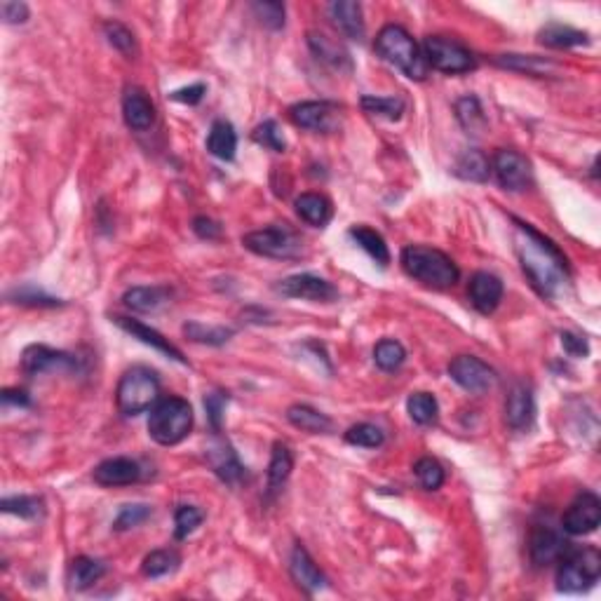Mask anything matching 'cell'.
<instances>
[{"label":"cell","mask_w":601,"mask_h":601,"mask_svg":"<svg viewBox=\"0 0 601 601\" xmlns=\"http://www.w3.org/2000/svg\"><path fill=\"white\" fill-rule=\"evenodd\" d=\"M517 226L526 237V242H522V247H519L524 273L529 275L533 287L542 296H552L555 289L559 287V282H562V275L566 273V259L555 247V242L542 237L538 230L531 228L529 223L517 221Z\"/></svg>","instance_id":"1"},{"label":"cell","mask_w":601,"mask_h":601,"mask_svg":"<svg viewBox=\"0 0 601 601\" xmlns=\"http://www.w3.org/2000/svg\"><path fill=\"white\" fill-rule=\"evenodd\" d=\"M402 268L409 277L432 289L453 287L461 277V270L451 261V256L425 244H409L402 249Z\"/></svg>","instance_id":"2"},{"label":"cell","mask_w":601,"mask_h":601,"mask_svg":"<svg viewBox=\"0 0 601 601\" xmlns=\"http://www.w3.org/2000/svg\"><path fill=\"white\" fill-rule=\"evenodd\" d=\"M373 50H376V54H379L381 60H386L388 64L397 66L406 78L412 80L428 78L430 66L425 61L423 50H421L419 43H416V40H413L402 27L388 24V27L381 28L379 36H376V43H373Z\"/></svg>","instance_id":"3"},{"label":"cell","mask_w":601,"mask_h":601,"mask_svg":"<svg viewBox=\"0 0 601 601\" xmlns=\"http://www.w3.org/2000/svg\"><path fill=\"white\" fill-rule=\"evenodd\" d=\"M193 428V409L186 399H160L148 419V435L153 442L163 446H174L190 435Z\"/></svg>","instance_id":"4"},{"label":"cell","mask_w":601,"mask_h":601,"mask_svg":"<svg viewBox=\"0 0 601 601\" xmlns=\"http://www.w3.org/2000/svg\"><path fill=\"white\" fill-rule=\"evenodd\" d=\"M160 397V381L148 366H132L123 373L116 390V405L123 416H139L157 405Z\"/></svg>","instance_id":"5"},{"label":"cell","mask_w":601,"mask_h":601,"mask_svg":"<svg viewBox=\"0 0 601 601\" xmlns=\"http://www.w3.org/2000/svg\"><path fill=\"white\" fill-rule=\"evenodd\" d=\"M601 575V555L597 548L569 549L559 559L557 588L562 592H582L592 588Z\"/></svg>","instance_id":"6"},{"label":"cell","mask_w":601,"mask_h":601,"mask_svg":"<svg viewBox=\"0 0 601 601\" xmlns=\"http://www.w3.org/2000/svg\"><path fill=\"white\" fill-rule=\"evenodd\" d=\"M242 244L266 259H296L303 252V242L294 230L287 226H270V228L254 230L242 237Z\"/></svg>","instance_id":"7"},{"label":"cell","mask_w":601,"mask_h":601,"mask_svg":"<svg viewBox=\"0 0 601 601\" xmlns=\"http://www.w3.org/2000/svg\"><path fill=\"white\" fill-rule=\"evenodd\" d=\"M423 57L428 61V66L432 68H437L442 73H451V76H456V73H468L475 68V57L468 47H463L456 40L442 38V36H430V38H425L423 43Z\"/></svg>","instance_id":"8"},{"label":"cell","mask_w":601,"mask_h":601,"mask_svg":"<svg viewBox=\"0 0 601 601\" xmlns=\"http://www.w3.org/2000/svg\"><path fill=\"white\" fill-rule=\"evenodd\" d=\"M449 376L472 395H482L496 386V372L475 355H458L449 365Z\"/></svg>","instance_id":"9"},{"label":"cell","mask_w":601,"mask_h":601,"mask_svg":"<svg viewBox=\"0 0 601 601\" xmlns=\"http://www.w3.org/2000/svg\"><path fill=\"white\" fill-rule=\"evenodd\" d=\"M491 172L496 174L498 183L505 190H512V193L526 190L531 186V181H533L531 163L522 153H517V150H498L493 163H491Z\"/></svg>","instance_id":"10"},{"label":"cell","mask_w":601,"mask_h":601,"mask_svg":"<svg viewBox=\"0 0 601 601\" xmlns=\"http://www.w3.org/2000/svg\"><path fill=\"white\" fill-rule=\"evenodd\" d=\"M275 292L282 296H287V299L315 300V303H329V300H336V296H339V292H336V287H333L332 282L310 273L284 277V280L275 287Z\"/></svg>","instance_id":"11"},{"label":"cell","mask_w":601,"mask_h":601,"mask_svg":"<svg viewBox=\"0 0 601 601\" xmlns=\"http://www.w3.org/2000/svg\"><path fill=\"white\" fill-rule=\"evenodd\" d=\"M601 522V503L599 498L589 491H582L581 496L575 498L569 505V510L564 515L562 526L571 536H588L597 531Z\"/></svg>","instance_id":"12"},{"label":"cell","mask_w":601,"mask_h":601,"mask_svg":"<svg viewBox=\"0 0 601 601\" xmlns=\"http://www.w3.org/2000/svg\"><path fill=\"white\" fill-rule=\"evenodd\" d=\"M21 369L28 376H40V373L52 372H73L78 369V360L64 350H54L47 346H28L21 355Z\"/></svg>","instance_id":"13"},{"label":"cell","mask_w":601,"mask_h":601,"mask_svg":"<svg viewBox=\"0 0 601 601\" xmlns=\"http://www.w3.org/2000/svg\"><path fill=\"white\" fill-rule=\"evenodd\" d=\"M289 118L303 130L333 132L339 127V108L327 101H300L289 108Z\"/></svg>","instance_id":"14"},{"label":"cell","mask_w":601,"mask_h":601,"mask_svg":"<svg viewBox=\"0 0 601 601\" xmlns=\"http://www.w3.org/2000/svg\"><path fill=\"white\" fill-rule=\"evenodd\" d=\"M123 116L134 132H148L156 123V106L141 87H127L123 97Z\"/></svg>","instance_id":"15"},{"label":"cell","mask_w":601,"mask_h":601,"mask_svg":"<svg viewBox=\"0 0 601 601\" xmlns=\"http://www.w3.org/2000/svg\"><path fill=\"white\" fill-rule=\"evenodd\" d=\"M529 552L531 562L536 566H548L552 562H559L569 552V542L564 541L555 529H549V526H536L533 533H531Z\"/></svg>","instance_id":"16"},{"label":"cell","mask_w":601,"mask_h":601,"mask_svg":"<svg viewBox=\"0 0 601 601\" xmlns=\"http://www.w3.org/2000/svg\"><path fill=\"white\" fill-rule=\"evenodd\" d=\"M139 479H141V468L132 458H108L94 468V482L99 486H108V489L130 486V484H137Z\"/></svg>","instance_id":"17"},{"label":"cell","mask_w":601,"mask_h":601,"mask_svg":"<svg viewBox=\"0 0 601 601\" xmlns=\"http://www.w3.org/2000/svg\"><path fill=\"white\" fill-rule=\"evenodd\" d=\"M468 294H470L472 306L477 308L482 315H491L501 306L503 300V282L501 277L491 273H475L470 280V287H468Z\"/></svg>","instance_id":"18"},{"label":"cell","mask_w":601,"mask_h":601,"mask_svg":"<svg viewBox=\"0 0 601 601\" xmlns=\"http://www.w3.org/2000/svg\"><path fill=\"white\" fill-rule=\"evenodd\" d=\"M113 322L118 325L123 332H127L132 336V339L141 341V343H146V346L156 348L157 353L167 355V357H172V360L181 362V365H186V357H183V353L179 350L174 343H170V339H164L163 333L156 332V329L146 327L144 322L139 320H132V317H113Z\"/></svg>","instance_id":"19"},{"label":"cell","mask_w":601,"mask_h":601,"mask_svg":"<svg viewBox=\"0 0 601 601\" xmlns=\"http://www.w3.org/2000/svg\"><path fill=\"white\" fill-rule=\"evenodd\" d=\"M533 416H536L533 392L524 383H517L508 395V402H505V421L512 430H526L533 423Z\"/></svg>","instance_id":"20"},{"label":"cell","mask_w":601,"mask_h":601,"mask_svg":"<svg viewBox=\"0 0 601 601\" xmlns=\"http://www.w3.org/2000/svg\"><path fill=\"white\" fill-rule=\"evenodd\" d=\"M308 45H310L313 54L322 61V64L332 66V68H336L339 73L353 71V60H350V52H348L346 47L341 45L339 40L329 38V36H325V33L310 31L308 33Z\"/></svg>","instance_id":"21"},{"label":"cell","mask_w":601,"mask_h":601,"mask_svg":"<svg viewBox=\"0 0 601 601\" xmlns=\"http://www.w3.org/2000/svg\"><path fill=\"white\" fill-rule=\"evenodd\" d=\"M207 461H210L212 470L219 475V479H223L226 484H237L244 475V468L237 461L236 451L228 442L223 439H214L210 446H207Z\"/></svg>","instance_id":"22"},{"label":"cell","mask_w":601,"mask_h":601,"mask_svg":"<svg viewBox=\"0 0 601 601\" xmlns=\"http://www.w3.org/2000/svg\"><path fill=\"white\" fill-rule=\"evenodd\" d=\"M333 27L339 28L346 38L362 40L365 38V20H362V5L353 0H339L329 5Z\"/></svg>","instance_id":"23"},{"label":"cell","mask_w":601,"mask_h":601,"mask_svg":"<svg viewBox=\"0 0 601 601\" xmlns=\"http://www.w3.org/2000/svg\"><path fill=\"white\" fill-rule=\"evenodd\" d=\"M292 575H294V581L299 582V588H303L306 592L315 595V592H320L325 585H327V578L317 569V564L310 559L306 549L296 545L294 552H292Z\"/></svg>","instance_id":"24"},{"label":"cell","mask_w":601,"mask_h":601,"mask_svg":"<svg viewBox=\"0 0 601 601\" xmlns=\"http://www.w3.org/2000/svg\"><path fill=\"white\" fill-rule=\"evenodd\" d=\"M287 421L294 428L303 432H310V435H329L333 430V421L329 419L327 413L317 412L313 406L308 405H294L289 406Z\"/></svg>","instance_id":"25"},{"label":"cell","mask_w":601,"mask_h":601,"mask_svg":"<svg viewBox=\"0 0 601 601\" xmlns=\"http://www.w3.org/2000/svg\"><path fill=\"white\" fill-rule=\"evenodd\" d=\"M292 470H294V456H292V449H289L284 442H275L268 465V496L280 493V489L287 484Z\"/></svg>","instance_id":"26"},{"label":"cell","mask_w":601,"mask_h":601,"mask_svg":"<svg viewBox=\"0 0 601 601\" xmlns=\"http://www.w3.org/2000/svg\"><path fill=\"white\" fill-rule=\"evenodd\" d=\"M296 214L303 219L310 226H327L332 221V203L327 197L320 196V193H303V196L296 197Z\"/></svg>","instance_id":"27"},{"label":"cell","mask_w":601,"mask_h":601,"mask_svg":"<svg viewBox=\"0 0 601 601\" xmlns=\"http://www.w3.org/2000/svg\"><path fill=\"white\" fill-rule=\"evenodd\" d=\"M541 45L552 47V50H569V47L588 45V33L578 31V28L564 27V24H548L538 31Z\"/></svg>","instance_id":"28"},{"label":"cell","mask_w":601,"mask_h":601,"mask_svg":"<svg viewBox=\"0 0 601 601\" xmlns=\"http://www.w3.org/2000/svg\"><path fill=\"white\" fill-rule=\"evenodd\" d=\"M170 300V289L164 287H134L124 292L123 303L134 313H156Z\"/></svg>","instance_id":"29"},{"label":"cell","mask_w":601,"mask_h":601,"mask_svg":"<svg viewBox=\"0 0 601 601\" xmlns=\"http://www.w3.org/2000/svg\"><path fill=\"white\" fill-rule=\"evenodd\" d=\"M207 150L219 160H233L237 150V134L233 124L226 120H216L207 137Z\"/></svg>","instance_id":"30"},{"label":"cell","mask_w":601,"mask_h":601,"mask_svg":"<svg viewBox=\"0 0 601 601\" xmlns=\"http://www.w3.org/2000/svg\"><path fill=\"white\" fill-rule=\"evenodd\" d=\"M348 236L353 237V240L357 242V247L365 249L366 254L372 256L381 268H386L388 263H390V252H388L386 240H383L376 230L366 228V226H353Z\"/></svg>","instance_id":"31"},{"label":"cell","mask_w":601,"mask_h":601,"mask_svg":"<svg viewBox=\"0 0 601 601\" xmlns=\"http://www.w3.org/2000/svg\"><path fill=\"white\" fill-rule=\"evenodd\" d=\"M106 573V566L97 559H92V557H78V559H73L71 569H68V582H71L73 589H83L92 588L94 582Z\"/></svg>","instance_id":"32"},{"label":"cell","mask_w":601,"mask_h":601,"mask_svg":"<svg viewBox=\"0 0 601 601\" xmlns=\"http://www.w3.org/2000/svg\"><path fill=\"white\" fill-rule=\"evenodd\" d=\"M461 179L465 181L484 183L491 174V163L489 157L484 156L482 150H465L463 156L456 160V170H453Z\"/></svg>","instance_id":"33"},{"label":"cell","mask_w":601,"mask_h":601,"mask_svg":"<svg viewBox=\"0 0 601 601\" xmlns=\"http://www.w3.org/2000/svg\"><path fill=\"white\" fill-rule=\"evenodd\" d=\"M406 412H409L413 423L430 425L437 421V399L432 397L430 392H413L412 397L406 399Z\"/></svg>","instance_id":"34"},{"label":"cell","mask_w":601,"mask_h":601,"mask_svg":"<svg viewBox=\"0 0 601 601\" xmlns=\"http://www.w3.org/2000/svg\"><path fill=\"white\" fill-rule=\"evenodd\" d=\"M456 118H458V123L463 124V130L468 132V134H479V132L484 130V124H486L482 104H479V99H475V97L458 99Z\"/></svg>","instance_id":"35"},{"label":"cell","mask_w":601,"mask_h":601,"mask_svg":"<svg viewBox=\"0 0 601 601\" xmlns=\"http://www.w3.org/2000/svg\"><path fill=\"white\" fill-rule=\"evenodd\" d=\"M498 64L505 66V68H512V71H522L526 76H548L555 64L548 60H541V57H524V54H503V57H498Z\"/></svg>","instance_id":"36"},{"label":"cell","mask_w":601,"mask_h":601,"mask_svg":"<svg viewBox=\"0 0 601 601\" xmlns=\"http://www.w3.org/2000/svg\"><path fill=\"white\" fill-rule=\"evenodd\" d=\"M373 360L383 372H397L399 366L405 365L406 350L405 346L395 339H383L379 346L373 348Z\"/></svg>","instance_id":"37"},{"label":"cell","mask_w":601,"mask_h":601,"mask_svg":"<svg viewBox=\"0 0 601 601\" xmlns=\"http://www.w3.org/2000/svg\"><path fill=\"white\" fill-rule=\"evenodd\" d=\"M362 108L376 118L399 120L405 113V101L399 97H362Z\"/></svg>","instance_id":"38"},{"label":"cell","mask_w":601,"mask_h":601,"mask_svg":"<svg viewBox=\"0 0 601 601\" xmlns=\"http://www.w3.org/2000/svg\"><path fill=\"white\" fill-rule=\"evenodd\" d=\"M179 562H181V559H179V555L174 549H156V552L146 555L141 571H144V575H148V578H163V575L172 573V571L177 569Z\"/></svg>","instance_id":"39"},{"label":"cell","mask_w":601,"mask_h":601,"mask_svg":"<svg viewBox=\"0 0 601 601\" xmlns=\"http://www.w3.org/2000/svg\"><path fill=\"white\" fill-rule=\"evenodd\" d=\"M346 442L353 446H362V449H379L386 442V435L376 425L357 423L346 432Z\"/></svg>","instance_id":"40"},{"label":"cell","mask_w":601,"mask_h":601,"mask_svg":"<svg viewBox=\"0 0 601 601\" xmlns=\"http://www.w3.org/2000/svg\"><path fill=\"white\" fill-rule=\"evenodd\" d=\"M413 475L425 491H437L445 484V468L435 458H421L413 465Z\"/></svg>","instance_id":"41"},{"label":"cell","mask_w":601,"mask_h":601,"mask_svg":"<svg viewBox=\"0 0 601 601\" xmlns=\"http://www.w3.org/2000/svg\"><path fill=\"white\" fill-rule=\"evenodd\" d=\"M183 332H186V336H188L190 341H196V343H207V346H221V343H226V341L233 336L230 329L204 327L200 322H190V325L183 327Z\"/></svg>","instance_id":"42"},{"label":"cell","mask_w":601,"mask_h":601,"mask_svg":"<svg viewBox=\"0 0 601 601\" xmlns=\"http://www.w3.org/2000/svg\"><path fill=\"white\" fill-rule=\"evenodd\" d=\"M203 519H204L203 510H197L193 505H181V508L174 512V536H177L179 541L188 538L190 533L203 524Z\"/></svg>","instance_id":"43"},{"label":"cell","mask_w":601,"mask_h":601,"mask_svg":"<svg viewBox=\"0 0 601 601\" xmlns=\"http://www.w3.org/2000/svg\"><path fill=\"white\" fill-rule=\"evenodd\" d=\"M0 508H3V512H7V515L33 519V517H38L40 512H43V501L36 496H14L5 498V501L0 503Z\"/></svg>","instance_id":"44"},{"label":"cell","mask_w":601,"mask_h":601,"mask_svg":"<svg viewBox=\"0 0 601 601\" xmlns=\"http://www.w3.org/2000/svg\"><path fill=\"white\" fill-rule=\"evenodd\" d=\"M252 139H254L256 144L266 146V148L275 150V153H282V150L287 148V141H284V137H282V130L280 124L275 123V120H266L263 124H259L254 130V134H252Z\"/></svg>","instance_id":"45"},{"label":"cell","mask_w":601,"mask_h":601,"mask_svg":"<svg viewBox=\"0 0 601 601\" xmlns=\"http://www.w3.org/2000/svg\"><path fill=\"white\" fill-rule=\"evenodd\" d=\"M104 33H106V38H108V43H111L118 52H123V54L137 52L134 36H132L130 28L118 24V21H108V24H104Z\"/></svg>","instance_id":"46"},{"label":"cell","mask_w":601,"mask_h":601,"mask_svg":"<svg viewBox=\"0 0 601 601\" xmlns=\"http://www.w3.org/2000/svg\"><path fill=\"white\" fill-rule=\"evenodd\" d=\"M254 12L263 27L273 28V31L284 27V5L282 3H254Z\"/></svg>","instance_id":"47"},{"label":"cell","mask_w":601,"mask_h":601,"mask_svg":"<svg viewBox=\"0 0 601 601\" xmlns=\"http://www.w3.org/2000/svg\"><path fill=\"white\" fill-rule=\"evenodd\" d=\"M148 517H150L148 505H124L123 510H120L118 519H116V529L127 531V529H132V526L144 524Z\"/></svg>","instance_id":"48"},{"label":"cell","mask_w":601,"mask_h":601,"mask_svg":"<svg viewBox=\"0 0 601 601\" xmlns=\"http://www.w3.org/2000/svg\"><path fill=\"white\" fill-rule=\"evenodd\" d=\"M226 402H228V397H226L223 392H212V395L204 397V409H207L210 423L216 432L221 430V419H223V409H226Z\"/></svg>","instance_id":"49"},{"label":"cell","mask_w":601,"mask_h":601,"mask_svg":"<svg viewBox=\"0 0 601 601\" xmlns=\"http://www.w3.org/2000/svg\"><path fill=\"white\" fill-rule=\"evenodd\" d=\"M0 14L5 24H24L28 20V5L17 3V0H5V3H0Z\"/></svg>","instance_id":"50"},{"label":"cell","mask_w":601,"mask_h":601,"mask_svg":"<svg viewBox=\"0 0 601 601\" xmlns=\"http://www.w3.org/2000/svg\"><path fill=\"white\" fill-rule=\"evenodd\" d=\"M204 92H207V87L197 83V85H190V87H183V90L172 92V99H174V101H179V104L196 106V104H200V101H203Z\"/></svg>","instance_id":"51"},{"label":"cell","mask_w":601,"mask_h":601,"mask_svg":"<svg viewBox=\"0 0 601 601\" xmlns=\"http://www.w3.org/2000/svg\"><path fill=\"white\" fill-rule=\"evenodd\" d=\"M562 346L571 357H588L589 353L585 339H581V336H575V333L571 332H562Z\"/></svg>","instance_id":"52"},{"label":"cell","mask_w":601,"mask_h":601,"mask_svg":"<svg viewBox=\"0 0 601 601\" xmlns=\"http://www.w3.org/2000/svg\"><path fill=\"white\" fill-rule=\"evenodd\" d=\"M14 299H17V303H24V306H60V300L52 299V296H45V294H33V292H28V289H17V294H14Z\"/></svg>","instance_id":"53"},{"label":"cell","mask_w":601,"mask_h":601,"mask_svg":"<svg viewBox=\"0 0 601 601\" xmlns=\"http://www.w3.org/2000/svg\"><path fill=\"white\" fill-rule=\"evenodd\" d=\"M193 230H196L197 236L203 237V240H216V237L221 236V226L207 216H197L196 221H193Z\"/></svg>","instance_id":"54"},{"label":"cell","mask_w":601,"mask_h":601,"mask_svg":"<svg viewBox=\"0 0 601 601\" xmlns=\"http://www.w3.org/2000/svg\"><path fill=\"white\" fill-rule=\"evenodd\" d=\"M3 405L5 406H28L31 405V399L24 390H3Z\"/></svg>","instance_id":"55"}]
</instances>
